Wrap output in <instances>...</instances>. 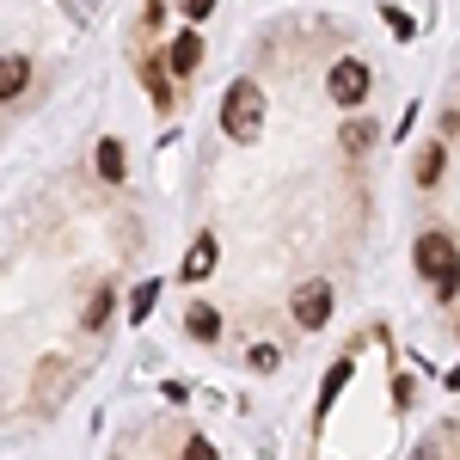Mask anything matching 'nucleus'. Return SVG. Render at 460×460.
I'll use <instances>...</instances> for the list:
<instances>
[{"label": "nucleus", "mask_w": 460, "mask_h": 460, "mask_svg": "<svg viewBox=\"0 0 460 460\" xmlns=\"http://www.w3.org/2000/svg\"><path fill=\"white\" fill-rule=\"evenodd\" d=\"M258 123H264V99H258V86H252V80H234V86H227V105H221V129H227L234 142H252Z\"/></svg>", "instance_id": "1"}, {"label": "nucleus", "mask_w": 460, "mask_h": 460, "mask_svg": "<svg viewBox=\"0 0 460 460\" xmlns=\"http://www.w3.org/2000/svg\"><path fill=\"white\" fill-rule=\"evenodd\" d=\"M332 99H338V105H362V99H368V68H362L356 56L332 62Z\"/></svg>", "instance_id": "2"}, {"label": "nucleus", "mask_w": 460, "mask_h": 460, "mask_svg": "<svg viewBox=\"0 0 460 460\" xmlns=\"http://www.w3.org/2000/svg\"><path fill=\"white\" fill-rule=\"evenodd\" d=\"M325 319H332V288L325 283L295 288V325H301V332H319Z\"/></svg>", "instance_id": "3"}, {"label": "nucleus", "mask_w": 460, "mask_h": 460, "mask_svg": "<svg viewBox=\"0 0 460 460\" xmlns=\"http://www.w3.org/2000/svg\"><path fill=\"white\" fill-rule=\"evenodd\" d=\"M448 264H455V246H448L442 234H424V240H418V270H424V277H442Z\"/></svg>", "instance_id": "4"}, {"label": "nucleus", "mask_w": 460, "mask_h": 460, "mask_svg": "<svg viewBox=\"0 0 460 460\" xmlns=\"http://www.w3.org/2000/svg\"><path fill=\"white\" fill-rule=\"evenodd\" d=\"M31 86V56H0V99H19Z\"/></svg>", "instance_id": "5"}, {"label": "nucleus", "mask_w": 460, "mask_h": 460, "mask_svg": "<svg viewBox=\"0 0 460 460\" xmlns=\"http://www.w3.org/2000/svg\"><path fill=\"white\" fill-rule=\"evenodd\" d=\"M209 270H215V240H197L190 258H184V283H203Z\"/></svg>", "instance_id": "6"}, {"label": "nucleus", "mask_w": 460, "mask_h": 460, "mask_svg": "<svg viewBox=\"0 0 460 460\" xmlns=\"http://www.w3.org/2000/svg\"><path fill=\"white\" fill-rule=\"evenodd\" d=\"M197 62H203V43H197V37H178L172 43V74H197Z\"/></svg>", "instance_id": "7"}, {"label": "nucleus", "mask_w": 460, "mask_h": 460, "mask_svg": "<svg viewBox=\"0 0 460 460\" xmlns=\"http://www.w3.org/2000/svg\"><path fill=\"white\" fill-rule=\"evenodd\" d=\"M184 325H190L197 338H215V332H221V319H215V307H203V301H190V314H184Z\"/></svg>", "instance_id": "8"}, {"label": "nucleus", "mask_w": 460, "mask_h": 460, "mask_svg": "<svg viewBox=\"0 0 460 460\" xmlns=\"http://www.w3.org/2000/svg\"><path fill=\"white\" fill-rule=\"evenodd\" d=\"M99 178H111V184L123 178V147L117 142H99Z\"/></svg>", "instance_id": "9"}, {"label": "nucleus", "mask_w": 460, "mask_h": 460, "mask_svg": "<svg viewBox=\"0 0 460 460\" xmlns=\"http://www.w3.org/2000/svg\"><path fill=\"white\" fill-rule=\"evenodd\" d=\"M442 166H448V154H442V147H429L424 160H418V184H436V178H442Z\"/></svg>", "instance_id": "10"}, {"label": "nucleus", "mask_w": 460, "mask_h": 460, "mask_svg": "<svg viewBox=\"0 0 460 460\" xmlns=\"http://www.w3.org/2000/svg\"><path fill=\"white\" fill-rule=\"evenodd\" d=\"M154 295H160L154 283H147V288H136V301H129V314H136V319H147V307H154Z\"/></svg>", "instance_id": "11"}, {"label": "nucleus", "mask_w": 460, "mask_h": 460, "mask_svg": "<svg viewBox=\"0 0 460 460\" xmlns=\"http://www.w3.org/2000/svg\"><path fill=\"white\" fill-rule=\"evenodd\" d=\"M178 460H215V448H209V442H190V448H184Z\"/></svg>", "instance_id": "12"}, {"label": "nucleus", "mask_w": 460, "mask_h": 460, "mask_svg": "<svg viewBox=\"0 0 460 460\" xmlns=\"http://www.w3.org/2000/svg\"><path fill=\"white\" fill-rule=\"evenodd\" d=\"M209 6H215V0H184V13H190V19H203Z\"/></svg>", "instance_id": "13"}]
</instances>
